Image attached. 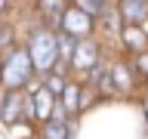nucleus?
I'll return each instance as SVG.
<instances>
[{"instance_id": "9d476101", "label": "nucleus", "mask_w": 148, "mask_h": 139, "mask_svg": "<svg viewBox=\"0 0 148 139\" xmlns=\"http://www.w3.org/2000/svg\"><path fill=\"white\" fill-rule=\"evenodd\" d=\"M74 43H77V40H71V37H68V34H62V31L56 34V56H59V62H62V65H68V62H71Z\"/></svg>"}, {"instance_id": "0eeeda50", "label": "nucleus", "mask_w": 148, "mask_h": 139, "mask_svg": "<svg viewBox=\"0 0 148 139\" xmlns=\"http://www.w3.org/2000/svg\"><path fill=\"white\" fill-rule=\"evenodd\" d=\"M120 37H123V43H127L130 50H136V53H145V50H148V34L139 25H123Z\"/></svg>"}, {"instance_id": "f3484780", "label": "nucleus", "mask_w": 148, "mask_h": 139, "mask_svg": "<svg viewBox=\"0 0 148 139\" xmlns=\"http://www.w3.org/2000/svg\"><path fill=\"white\" fill-rule=\"evenodd\" d=\"M145 111H148V99H145Z\"/></svg>"}, {"instance_id": "20e7f679", "label": "nucleus", "mask_w": 148, "mask_h": 139, "mask_svg": "<svg viewBox=\"0 0 148 139\" xmlns=\"http://www.w3.org/2000/svg\"><path fill=\"white\" fill-rule=\"evenodd\" d=\"M96 62H99V46L92 43L90 37L86 40H77L74 43V53H71V68H77V71H92L96 68Z\"/></svg>"}, {"instance_id": "4468645a", "label": "nucleus", "mask_w": 148, "mask_h": 139, "mask_svg": "<svg viewBox=\"0 0 148 139\" xmlns=\"http://www.w3.org/2000/svg\"><path fill=\"white\" fill-rule=\"evenodd\" d=\"M46 93H53V96H62L65 90V81H62V74H46Z\"/></svg>"}, {"instance_id": "f03ea898", "label": "nucleus", "mask_w": 148, "mask_h": 139, "mask_svg": "<svg viewBox=\"0 0 148 139\" xmlns=\"http://www.w3.org/2000/svg\"><path fill=\"white\" fill-rule=\"evenodd\" d=\"M31 59L22 46H12L6 53V59L0 62V81L6 83V90H18V87H25L31 81Z\"/></svg>"}, {"instance_id": "2eb2a0df", "label": "nucleus", "mask_w": 148, "mask_h": 139, "mask_svg": "<svg viewBox=\"0 0 148 139\" xmlns=\"http://www.w3.org/2000/svg\"><path fill=\"white\" fill-rule=\"evenodd\" d=\"M43 139H65V124L49 120V124L43 127Z\"/></svg>"}, {"instance_id": "423d86ee", "label": "nucleus", "mask_w": 148, "mask_h": 139, "mask_svg": "<svg viewBox=\"0 0 148 139\" xmlns=\"http://www.w3.org/2000/svg\"><path fill=\"white\" fill-rule=\"evenodd\" d=\"M120 16L127 25L148 22V0H120Z\"/></svg>"}, {"instance_id": "7ed1b4c3", "label": "nucleus", "mask_w": 148, "mask_h": 139, "mask_svg": "<svg viewBox=\"0 0 148 139\" xmlns=\"http://www.w3.org/2000/svg\"><path fill=\"white\" fill-rule=\"evenodd\" d=\"M59 25H62V34H68L71 40H86L92 31V19L83 16L77 6H68L62 12V19H59Z\"/></svg>"}, {"instance_id": "9b49d317", "label": "nucleus", "mask_w": 148, "mask_h": 139, "mask_svg": "<svg viewBox=\"0 0 148 139\" xmlns=\"http://www.w3.org/2000/svg\"><path fill=\"white\" fill-rule=\"evenodd\" d=\"M40 12L46 22H59L65 12V0H40Z\"/></svg>"}, {"instance_id": "dca6fc26", "label": "nucleus", "mask_w": 148, "mask_h": 139, "mask_svg": "<svg viewBox=\"0 0 148 139\" xmlns=\"http://www.w3.org/2000/svg\"><path fill=\"white\" fill-rule=\"evenodd\" d=\"M136 68H139L142 74H148V50H145V53H139V59H136Z\"/></svg>"}, {"instance_id": "ddd939ff", "label": "nucleus", "mask_w": 148, "mask_h": 139, "mask_svg": "<svg viewBox=\"0 0 148 139\" xmlns=\"http://www.w3.org/2000/svg\"><path fill=\"white\" fill-rule=\"evenodd\" d=\"M111 83H114L117 90H127V87H133V77H130L127 65H114V71H111Z\"/></svg>"}, {"instance_id": "6e6552de", "label": "nucleus", "mask_w": 148, "mask_h": 139, "mask_svg": "<svg viewBox=\"0 0 148 139\" xmlns=\"http://www.w3.org/2000/svg\"><path fill=\"white\" fill-rule=\"evenodd\" d=\"M59 105L65 108V114H74L77 108H83V93H80V87L77 83H65V90H62V96H59Z\"/></svg>"}, {"instance_id": "f8f14e48", "label": "nucleus", "mask_w": 148, "mask_h": 139, "mask_svg": "<svg viewBox=\"0 0 148 139\" xmlns=\"http://www.w3.org/2000/svg\"><path fill=\"white\" fill-rule=\"evenodd\" d=\"M74 6L80 9L83 16H99V12H105L108 9V0H74Z\"/></svg>"}, {"instance_id": "1a4fd4ad", "label": "nucleus", "mask_w": 148, "mask_h": 139, "mask_svg": "<svg viewBox=\"0 0 148 139\" xmlns=\"http://www.w3.org/2000/svg\"><path fill=\"white\" fill-rule=\"evenodd\" d=\"M0 114H3V120H6V124H16V120L22 118V96H18L16 90L6 96V105H3V111H0Z\"/></svg>"}, {"instance_id": "f257e3e1", "label": "nucleus", "mask_w": 148, "mask_h": 139, "mask_svg": "<svg viewBox=\"0 0 148 139\" xmlns=\"http://www.w3.org/2000/svg\"><path fill=\"white\" fill-rule=\"evenodd\" d=\"M25 53H28V59H31V68L49 71V68L59 62V56H56V31H49V28H34L31 37H28Z\"/></svg>"}, {"instance_id": "39448f33", "label": "nucleus", "mask_w": 148, "mask_h": 139, "mask_svg": "<svg viewBox=\"0 0 148 139\" xmlns=\"http://www.w3.org/2000/svg\"><path fill=\"white\" fill-rule=\"evenodd\" d=\"M31 111H34V120H49V114H53V105H56V96L53 93H46L43 87H37L34 96H31Z\"/></svg>"}]
</instances>
